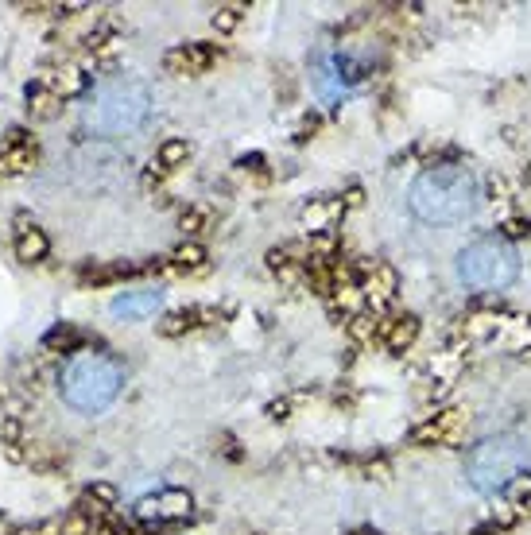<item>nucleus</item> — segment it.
Segmentation results:
<instances>
[{
	"mask_svg": "<svg viewBox=\"0 0 531 535\" xmlns=\"http://www.w3.org/2000/svg\"><path fill=\"white\" fill-rule=\"evenodd\" d=\"M477 202H481L477 175L462 163L427 167L407 190V206L423 225H458L477 210Z\"/></svg>",
	"mask_w": 531,
	"mask_h": 535,
	"instance_id": "f257e3e1",
	"label": "nucleus"
},
{
	"mask_svg": "<svg viewBox=\"0 0 531 535\" xmlns=\"http://www.w3.org/2000/svg\"><path fill=\"white\" fill-rule=\"evenodd\" d=\"M148 117H152V90L140 78H113L94 90L82 121L101 140H121L140 132Z\"/></svg>",
	"mask_w": 531,
	"mask_h": 535,
	"instance_id": "f03ea898",
	"label": "nucleus"
},
{
	"mask_svg": "<svg viewBox=\"0 0 531 535\" xmlns=\"http://www.w3.org/2000/svg\"><path fill=\"white\" fill-rule=\"evenodd\" d=\"M531 473V442L524 435H489L466 454V481L473 493L497 497Z\"/></svg>",
	"mask_w": 531,
	"mask_h": 535,
	"instance_id": "7ed1b4c3",
	"label": "nucleus"
},
{
	"mask_svg": "<svg viewBox=\"0 0 531 535\" xmlns=\"http://www.w3.org/2000/svg\"><path fill=\"white\" fill-rule=\"evenodd\" d=\"M125 388V369L117 357L109 353H94V349H82L74 353L63 365V377H59V392L74 411L82 415H97L105 411Z\"/></svg>",
	"mask_w": 531,
	"mask_h": 535,
	"instance_id": "20e7f679",
	"label": "nucleus"
},
{
	"mask_svg": "<svg viewBox=\"0 0 531 535\" xmlns=\"http://www.w3.org/2000/svg\"><path fill=\"white\" fill-rule=\"evenodd\" d=\"M454 268L469 291H508L520 276V256L504 237H477L458 252Z\"/></svg>",
	"mask_w": 531,
	"mask_h": 535,
	"instance_id": "39448f33",
	"label": "nucleus"
},
{
	"mask_svg": "<svg viewBox=\"0 0 531 535\" xmlns=\"http://www.w3.org/2000/svg\"><path fill=\"white\" fill-rule=\"evenodd\" d=\"M190 508H194L190 493H183V489H159L156 497H144V501L136 504V516L148 520V524H171V520L190 516Z\"/></svg>",
	"mask_w": 531,
	"mask_h": 535,
	"instance_id": "423d86ee",
	"label": "nucleus"
},
{
	"mask_svg": "<svg viewBox=\"0 0 531 535\" xmlns=\"http://www.w3.org/2000/svg\"><path fill=\"white\" fill-rule=\"evenodd\" d=\"M214 59H218L214 47H206V43H187V47L167 51V70L179 74V78H187V74H202L206 66H214Z\"/></svg>",
	"mask_w": 531,
	"mask_h": 535,
	"instance_id": "0eeeda50",
	"label": "nucleus"
},
{
	"mask_svg": "<svg viewBox=\"0 0 531 535\" xmlns=\"http://www.w3.org/2000/svg\"><path fill=\"white\" fill-rule=\"evenodd\" d=\"M462 435V411H442V415H431L427 423L415 427V442L423 446H442V442H454Z\"/></svg>",
	"mask_w": 531,
	"mask_h": 535,
	"instance_id": "6e6552de",
	"label": "nucleus"
},
{
	"mask_svg": "<svg viewBox=\"0 0 531 535\" xmlns=\"http://www.w3.org/2000/svg\"><path fill=\"white\" fill-rule=\"evenodd\" d=\"M159 303H163V291H156V287H144V291H125L121 299H113V318H125V322H132V318H148L159 311Z\"/></svg>",
	"mask_w": 531,
	"mask_h": 535,
	"instance_id": "1a4fd4ad",
	"label": "nucleus"
},
{
	"mask_svg": "<svg viewBox=\"0 0 531 535\" xmlns=\"http://www.w3.org/2000/svg\"><path fill=\"white\" fill-rule=\"evenodd\" d=\"M396 287H400V276H396L388 264H373V272L365 276V295H369L373 307L388 303V299L396 295Z\"/></svg>",
	"mask_w": 531,
	"mask_h": 535,
	"instance_id": "9d476101",
	"label": "nucleus"
},
{
	"mask_svg": "<svg viewBox=\"0 0 531 535\" xmlns=\"http://www.w3.org/2000/svg\"><path fill=\"white\" fill-rule=\"evenodd\" d=\"M419 338V322L411 315L404 318H392V322H384V342H388V349L392 353H400V349H407L411 342Z\"/></svg>",
	"mask_w": 531,
	"mask_h": 535,
	"instance_id": "9b49d317",
	"label": "nucleus"
},
{
	"mask_svg": "<svg viewBox=\"0 0 531 535\" xmlns=\"http://www.w3.org/2000/svg\"><path fill=\"white\" fill-rule=\"evenodd\" d=\"M47 249H51V245H47V233H43V229H20V237H16V256H20V260H28V264H32V260H43V256H47Z\"/></svg>",
	"mask_w": 531,
	"mask_h": 535,
	"instance_id": "f8f14e48",
	"label": "nucleus"
},
{
	"mask_svg": "<svg viewBox=\"0 0 531 535\" xmlns=\"http://www.w3.org/2000/svg\"><path fill=\"white\" fill-rule=\"evenodd\" d=\"M32 159H35L32 148H24V144H20V148H12V152H4V156H0V171H4V175H16V171H24Z\"/></svg>",
	"mask_w": 531,
	"mask_h": 535,
	"instance_id": "ddd939ff",
	"label": "nucleus"
},
{
	"mask_svg": "<svg viewBox=\"0 0 531 535\" xmlns=\"http://www.w3.org/2000/svg\"><path fill=\"white\" fill-rule=\"evenodd\" d=\"M202 260H206V252L198 249V245H187V249L175 252V264L179 268H202Z\"/></svg>",
	"mask_w": 531,
	"mask_h": 535,
	"instance_id": "4468645a",
	"label": "nucleus"
},
{
	"mask_svg": "<svg viewBox=\"0 0 531 535\" xmlns=\"http://www.w3.org/2000/svg\"><path fill=\"white\" fill-rule=\"evenodd\" d=\"M190 326H194V315L183 311V315H171L167 322H163V334H183V330H190Z\"/></svg>",
	"mask_w": 531,
	"mask_h": 535,
	"instance_id": "2eb2a0df",
	"label": "nucleus"
},
{
	"mask_svg": "<svg viewBox=\"0 0 531 535\" xmlns=\"http://www.w3.org/2000/svg\"><path fill=\"white\" fill-rule=\"evenodd\" d=\"M179 159H187V144H179V140H175V144H167V148H163V163H167V167H175Z\"/></svg>",
	"mask_w": 531,
	"mask_h": 535,
	"instance_id": "dca6fc26",
	"label": "nucleus"
},
{
	"mask_svg": "<svg viewBox=\"0 0 531 535\" xmlns=\"http://www.w3.org/2000/svg\"><path fill=\"white\" fill-rule=\"evenodd\" d=\"M237 20H241V12H237V8H221L218 28H221V32H229V28H237Z\"/></svg>",
	"mask_w": 531,
	"mask_h": 535,
	"instance_id": "f3484780",
	"label": "nucleus"
}]
</instances>
